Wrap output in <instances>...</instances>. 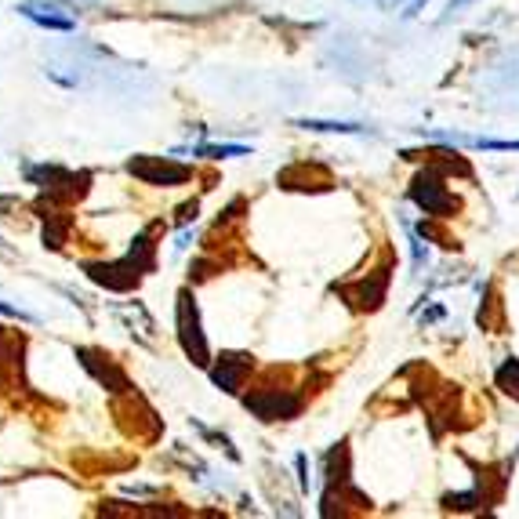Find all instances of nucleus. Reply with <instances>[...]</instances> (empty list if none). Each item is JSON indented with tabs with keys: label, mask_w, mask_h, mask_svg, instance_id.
<instances>
[{
	"label": "nucleus",
	"mask_w": 519,
	"mask_h": 519,
	"mask_svg": "<svg viewBox=\"0 0 519 519\" xmlns=\"http://www.w3.org/2000/svg\"><path fill=\"white\" fill-rule=\"evenodd\" d=\"M178 334H182V349L193 363L204 367L207 363V342L200 334V316H196V305L189 298V291L178 294Z\"/></svg>",
	"instance_id": "f03ea898"
},
{
	"label": "nucleus",
	"mask_w": 519,
	"mask_h": 519,
	"mask_svg": "<svg viewBox=\"0 0 519 519\" xmlns=\"http://www.w3.org/2000/svg\"><path fill=\"white\" fill-rule=\"evenodd\" d=\"M498 385L509 392V396H516V400H519V360H509L505 367H501V371H498Z\"/></svg>",
	"instance_id": "9b49d317"
},
{
	"label": "nucleus",
	"mask_w": 519,
	"mask_h": 519,
	"mask_svg": "<svg viewBox=\"0 0 519 519\" xmlns=\"http://www.w3.org/2000/svg\"><path fill=\"white\" fill-rule=\"evenodd\" d=\"M128 262H131V265H138L142 273H146V269H153V244H149V236H138L135 244H131Z\"/></svg>",
	"instance_id": "9d476101"
},
{
	"label": "nucleus",
	"mask_w": 519,
	"mask_h": 519,
	"mask_svg": "<svg viewBox=\"0 0 519 519\" xmlns=\"http://www.w3.org/2000/svg\"><path fill=\"white\" fill-rule=\"evenodd\" d=\"M128 171L135 178H142V182H149V186H178V182L189 178V167L171 164L164 157H135L128 164Z\"/></svg>",
	"instance_id": "7ed1b4c3"
},
{
	"label": "nucleus",
	"mask_w": 519,
	"mask_h": 519,
	"mask_svg": "<svg viewBox=\"0 0 519 519\" xmlns=\"http://www.w3.org/2000/svg\"><path fill=\"white\" fill-rule=\"evenodd\" d=\"M247 371H251V360H247V356H222V363L215 367L211 378H215L218 389L236 392L240 389V378H244Z\"/></svg>",
	"instance_id": "423d86ee"
},
{
	"label": "nucleus",
	"mask_w": 519,
	"mask_h": 519,
	"mask_svg": "<svg viewBox=\"0 0 519 519\" xmlns=\"http://www.w3.org/2000/svg\"><path fill=\"white\" fill-rule=\"evenodd\" d=\"M298 128L313 131H338V135H363L360 124H345V120H298Z\"/></svg>",
	"instance_id": "1a4fd4ad"
},
{
	"label": "nucleus",
	"mask_w": 519,
	"mask_h": 519,
	"mask_svg": "<svg viewBox=\"0 0 519 519\" xmlns=\"http://www.w3.org/2000/svg\"><path fill=\"white\" fill-rule=\"evenodd\" d=\"M200 157H211V160H222V157H247L244 146H200L196 149Z\"/></svg>",
	"instance_id": "f8f14e48"
},
{
	"label": "nucleus",
	"mask_w": 519,
	"mask_h": 519,
	"mask_svg": "<svg viewBox=\"0 0 519 519\" xmlns=\"http://www.w3.org/2000/svg\"><path fill=\"white\" fill-rule=\"evenodd\" d=\"M247 411H255L262 422H280V418H291V414L302 411V400L298 396H280V392L265 389L258 396H247Z\"/></svg>",
	"instance_id": "20e7f679"
},
{
	"label": "nucleus",
	"mask_w": 519,
	"mask_h": 519,
	"mask_svg": "<svg viewBox=\"0 0 519 519\" xmlns=\"http://www.w3.org/2000/svg\"><path fill=\"white\" fill-rule=\"evenodd\" d=\"M411 200L422 207L425 215H436V218L451 215L454 211V196L447 193V186H443V178L436 175V171H425V175L414 178Z\"/></svg>",
	"instance_id": "f257e3e1"
},
{
	"label": "nucleus",
	"mask_w": 519,
	"mask_h": 519,
	"mask_svg": "<svg viewBox=\"0 0 519 519\" xmlns=\"http://www.w3.org/2000/svg\"><path fill=\"white\" fill-rule=\"evenodd\" d=\"M69 222H48L44 226V244L48 247H62V236H66Z\"/></svg>",
	"instance_id": "ddd939ff"
},
{
	"label": "nucleus",
	"mask_w": 519,
	"mask_h": 519,
	"mask_svg": "<svg viewBox=\"0 0 519 519\" xmlns=\"http://www.w3.org/2000/svg\"><path fill=\"white\" fill-rule=\"evenodd\" d=\"M22 15H26V19L30 22H37V26H48V30H62V33H69L73 30V26H77V22L73 19H66V15H55V11L51 8H37V4H22Z\"/></svg>",
	"instance_id": "6e6552de"
},
{
	"label": "nucleus",
	"mask_w": 519,
	"mask_h": 519,
	"mask_svg": "<svg viewBox=\"0 0 519 519\" xmlns=\"http://www.w3.org/2000/svg\"><path fill=\"white\" fill-rule=\"evenodd\" d=\"M138 265H131L128 258L117 265H88V276L95 280V284H106L109 291H131V287L138 284Z\"/></svg>",
	"instance_id": "39448f33"
},
{
	"label": "nucleus",
	"mask_w": 519,
	"mask_h": 519,
	"mask_svg": "<svg viewBox=\"0 0 519 519\" xmlns=\"http://www.w3.org/2000/svg\"><path fill=\"white\" fill-rule=\"evenodd\" d=\"M77 356H80V363H84V367H88V371L95 374V378H98L102 385H109L113 392H124V389H128V378H124V374H120L117 367H113V363H95L98 356L88 353V349H80Z\"/></svg>",
	"instance_id": "0eeeda50"
},
{
	"label": "nucleus",
	"mask_w": 519,
	"mask_h": 519,
	"mask_svg": "<svg viewBox=\"0 0 519 519\" xmlns=\"http://www.w3.org/2000/svg\"><path fill=\"white\" fill-rule=\"evenodd\" d=\"M465 4H469V0H451V8L447 11H458V8H465Z\"/></svg>",
	"instance_id": "4468645a"
}]
</instances>
